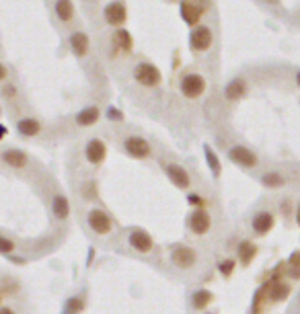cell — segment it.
Here are the masks:
<instances>
[{
	"label": "cell",
	"instance_id": "obj_1",
	"mask_svg": "<svg viewBox=\"0 0 300 314\" xmlns=\"http://www.w3.org/2000/svg\"><path fill=\"white\" fill-rule=\"evenodd\" d=\"M134 80L146 88H153V86H159L161 80H163V74L161 70L150 64V62H140L136 68H134Z\"/></svg>",
	"mask_w": 300,
	"mask_h": 314
},
{
	"label": "cell",
	"instance_id": "obj_2",
	"mask_svg": "<svg viewBox=\"0 0 300 314\" xmlns=\"http://www.w3.org/2000/svg\"><path fill=\"white\" fill-rule=\"evenodd\" d=\"M179 90L185 99H197V97H202L204 90H206V78L202 74H197V72H189L181 78L179 82Z\"/></svg>",
	"mask_w": 300,
	"mask_h": 314
},
{
	"label": "cell",
	"instance_id": "obj_3",
	"mask_svg": "<svg viewBox=\"0 0 300 314\" xmlns=\"http://www.w3.org/2000/svg\"><path fill=\"white\" fill-rule=\"evenodd\" d=\"M86 224H88V228H91L95 234H101V236H105V234H109V232L113 230V222H111L109 214L103 212V209H99V207L88 209V214H86Z\"/></svg>",
	"mask_w": 300,
	"mask_h": 314
},
{
	"label": "cell",
	"instance_id": "obj_4",
	"mask_svg": "<svg viewBox=\"0 0 300 314\" xmlns=\"http://www.w3.org/2000/svg\"><path fill=\"white\" fill-rule=\"evenodd\" d=\"M206 7H208V5H202L199 0H181V5H179V15H181V19H183L189 27H197L199 19H202L204 13H206Z\"/></svg>",
	"mask_w": 300,
	"mask_h": 314
},
{
	"label": "cell",
	"instance_id": "obj_5",
	"mask_svg": "<svg viewBox=\"0 0 300 314\" xmlns=\"http://www.w3.org/2000/svg\"><path fill=\"white\" fill-rule=\"evenodd\" d=\"M212 29L206 27V25H197L191 29V35H189V45L193 51H208L212 47Z\"/></svg>",
	"mask_w": 300,
	"mask_h": 314
},
{
	"label": "cell",
	"instance_id": "obj_6",
	"mask_svg": "<svg viewBox=\"0 0 300 314\" xmlns=\"http://www.w3.org/2000/svg\"><path fill=\"white\" fill-rule=\"evenodd\" d=\"M84 159L93 167L103 165V161L107 159V146H105V142L99 140V138H91L86 142V148H84Z\"/></svg>",
	"mask_w": 300,
	"mask_h": 314
},
{
	"label": "cell",
	"instance_id": "obj_7",
	"mask_svg": "<svg viewBox=\"0 0 300 314\" xmlns=\"http://www.w3.org/2000/svg\"><path fill=\"white\" fill-rule=\"evenodd\" d=\"M103 17H105V23L111 25V27H119L128 21V9L122 0H111V3L103 9Z\"/></svg>",
	"mask_w": 300,
	"mask_h": 314
},
{
	"label": "cell",
	"instance_id": "obj_8",
	"mask_svg": "<svg viewBox=\"0 0 300 314\" xmlns=\"http://www.w3.org/2000/svg\"><path fill=\"white\" fill-rule=\"evenodd\" d=\"M171 261H173V265L179 267V269H191L197 263V253H195V248L181 244V246L173 248Z\"/></svg>",
	"mask_w": 300,
	"mask_h": 314
},
{
	"label": "cell",
	"instance_id": "obj_9",
	"mask_svg": "<svg viewBox=\"0 0 300 314\" xmlns=\"http://www.w3.org/2000/svg\"><path fill=\"white\" fill-rule=\"evenodd\" d=\"M124 150H126V154H130L132 159H138V161L150 156V144L140 136H128L124 140Z\"/></svg>",
	"mask_w": 300,
	"mask_h": 314
},
{
	"label": "cell",
	"instance_id": "obj_10",
	"mask_svg": "<svg viewBox=\"0 0 300 314\" xmlns=\"http://www.w3.org/2000/svg\"><path fill=\"white\" fill-rule=\"evenodd\" d=\"M212 226V218L206 207H195L189 216V228L193 234H206Z\"/></svg>",
	"mask_w": 300,
	"mask_h": 314
},
{
	"label": "cell",
	"instance_id": "obj_11",
	"mask_svg": "<svg viewBox=\"0 0 300 314\" xmlns=\"http://www.w3.org/2000/svg\"><path fill=\"white\" fill-rule=\"evenodd\" d=\"M228 159H230L234 165L245 167V169L257 167V156H255V152H251V150L245 148V146H232V148L228 150Z\"/></svg>",
	"mask_w": 300,
	"mask_h": 314
},
{
	"label": "cell",
	"instance_id": "obj_12",
	"mask_svg": "<svg viewBox=\"0 0 300 314\" xmlns=\"http://www.w3.org/2000/svg\"><path fill=\"white\" fill-rule=\"evenodd\" d=\"M128 242H130V246H132L134 250H138V253H150V250L155 248L153 236H150L146 230H142V228L132 230L130 236H128Z\"/></svg>",
	"mask_w": 300,
	"mask_h": 314
},
{
	"label": "cell",
	"instance_id": "obj_13",
	"mask_svg": "<svg viewBox=\"0 0 300 314\" xmlns=\"http://www.w3.org/2000/svg\"><path fill=\"white\" fill-rule=\"evenodd\" d=\"M165 173H167L169 181H171L175 187H179V189H187V187L191 185V177H189V173H187L181 165H177V163H169V165H165Z\"/></svg>",
	"mask_w": 300,
	"mask_h": 314
},
{
	"label": "cell",
	"instance_id": "obj_14",
	"mask_svg": "<svg viewBox=\"0 0 300 314\" xmlns=\"http://www.w3.org/2000/svg\"><path fill=\"white\" fill-rule=\"evenodd\" d=\"M3 163L11 169H23L29 163V156L21 148H9V150L3 152Z\"/></svg>",
	"mask_w": 300,
	"mask_h": 314
},
{
	"label": "cell",
	"instance_id": "obj_15",
	"mask_svg": "<svg viewBox=\"0 0 300 314\" xmlns=\"http://www.w3.org/2000/svg\"><path fill=\"white\" fill-rule=\"evenodd\" d=\"M68 45L72 49V54L76 58H84L86 56V51H88V45H91V39L84 31H74L68 39Z\"/></svg>",
	"mask_w": 300,
	"mask_h": 314
},
{
	"label": "cell",
	"instance_id": "obj_16",
	"mask_svg": "<svg viewBox=\"0 0 300 314\" xmlns=\"http://www.w3.org/2000/svg\"><path fill=\"white\" fill-rule=\"evenodd\" d=\"M99 117H101V109L95 107V105H91V107H84L82 111L76 113V125L80 128H91L99 121Z\"/></svg>",
	"mask_w": 300,
	"mask_h": 314
},
{
	"label": "cell",
	"instance_id": "obj_17",
	"mask_svg": "<svg viewBox=\"0 0 300 314\" xmlns=\"http://www.w3.org/2000/svg\"><path fill=\"white\" fill-rule=\"evenodd\" d=\"M247 95V82L243 78H232L226 86H224V97L226 101H238Z\"/></svg>",
	"mask_w": 300,
	"mask_h": 314
},
{
	"label": "cell",
	"instance_id": "obj_18",
	"mask_svg": "<svg viewBox=\"0 0 300 314\" xmlns=\"http://www.w3.org/2000/svg\"><path fill=\"white\" fill-rule=\"evenodd\" d=\"M111 43L115 47H119L122 51H126V54L134 49V37L128 29H115L113 35H111Z\"/></svg>",
	"mask_w": 300,
	"mask_h": 314
},
{
	"label": "cell",
	"instance_id": "obj_19",
	"mask_svg": "<svg viewBox=\"0 0 300 314\" xmlns=\"http://www.w3.org/2000/svg\"><path fill=\"white\" fill-rule=\"evenodd\" d=\"M17 132L25 138H33L41 132V123L35 117H23V119L17 121Z\"/></svg>",
	"mask_w": 300,
	"mask_h": 314
},
{
	"label": "cell",
	"instance_id": "obj_20",
	"mask_svg": "<svg viewBox=\"0 0 300 314\" xmlns=\"http://www.w3.org/2000/svg\"><path fill=\"white\" fill-rule=\"evenodd\" d=\"M54 13H56L58 21L70 23V21L74 19V5H72V0H56Z\"/></svg>",
	"mask_w": 300,
	"mask_h": 314
},
{
	"label": "cell",
	"instance_id": "obj_21",
	"mask_svg": "<svg viewBox=\"0 0 300 314\" xmlns=\"http://www.w3.org/2000/svg\"><path fill=\"white\" fill-rule=\"evenodd\" d=\"M52 212L58 220H66L70 216V201L66 195H56L52 199Z\"/></svg>",
	"mask_w": 300,
	"mask_h": 314
},
{
	"label": "cell",
	"instance_id": "obj_22",
	"mask_svg": "<svg viewBox=\"0 0 300 314\" xmlns=\"http://www.w3.org/2000/svg\"><path fill=\"white\" fill-rule=\"evenodd\" d=\"M272 228H274V216L269 212H259L253 218V230L257 234H267Z\"/></svg>",
	"mask_w": 300,
	"mask_h": 314
},
{
	"label": "cell",
	"instance_id": "obj_23",
	"mask_svg": "<svg viewBox=\"0 0 300 314\" xmlns=\"http://www.w3.org/2000/svg\"><path fill=\"white\" fill-rule=\"evenodd\" d=\"M212 300H214L212 292L206 290V288H202V290H195V292H193V296H191V306H193L195 310H206V308L210 306Z\"/></svg>",
	"mask_w": 300,
	"mask_h": 314
},
{
	"label": "cell",
	"instance_id": "obj_24",
	"mask_svg": "<svg viewBox=\"0 0 300 314\" xmlns=\"http://www.w3.org/2000/svg\"><path fill=\"white\" fill-rule=\"evenodd\" d=\"M236 253H238L241 263H243V265H249V263H251V261H253V257L257 255V246H255L251 240H243V242L238 244Z\"/></svg>",
	"mask_w": 300,
	"mask_h": 314
},
{
	"label": "cell",
	"instance_id": "obj_25",
	"mask_svg": "<svg viewBox=\"0 0 300 314\" xmlns=\"http://www.w3.org/2000/svg\"><path fill=\"white\" fill-rule=\"evenodd\" d=\"M204 156H206V163H208V169L212 171V175L218 179L220 175H222V165H220V161H218V154L212 150V146H204Z\"/></svg>",
	"mask_w": 300,
	"mask_h": 314
},
{
	"label": "cell",
	"instance_id": "obj_26",
	"mask_svg": "<svg viewBox=\"0 0 300 314\" xmlns=\"http://www.w3.org/2000/svg\"><path fill=\"white\" fill-rule=\"evenodd\" d=\"M288 294H290V286L280 284V281H272L269 284V300L272 302H282V300L288 298Z\"/></svg>",
	"mask_w": 300,
	"mask_h": 314
},
{
	"label": "cell",
	"instance_id": "obj_27",
	"mask_svg": "<svg viewBox=\"0 0 300 314\" xmlns=\"http://www.w3.org/2000/svg\"><path fill=\"white\" fill-rule=\"evenodd\" d=\"M82 308H84L82 298L72 296V298H68V300H66V304H64V314H80V312H82Z\"/></svg>",
	"mask_w": 300,
	"mask_h": 314
},
{
	"label": "cell",
	"instance_id": "obj_28",
	"mask_svg": "<svg viewBox=\"0 0 300 314\" xmlns=\"http://www.w3.org/2000/svg\"><path fill=\"white\" fill-rule=\"evenodd\" d=\"M261 183H263L265 187H282V185H284V177L278 175V173H265V175L261 177Z\"/></svg>",
	"mask_w": 300,
	"mask_h": 314
},
{
	"label": "cell",
	"instance_id": "obj_29",
	"mask_svg": "<svg viewBox=\"0 0 300 314\" xmlns=\"http://www.w3.org/2000/svg\"><path fill=\"white\" fill-rule=\"evenodd\" d=\"M15 250V240L7 238V236H0V255H11Z\"/></svg>",
	"mask_w": 300,
	"mask_h": 314
},
{
	"label": "cell",
	"instance_id": "obj_30",
	"mask_svg": "<svg viewBox=\"0 0 300 314\" xmlns=\"http://www.w3.org/2000/svg\"><path fill=\"white\" fill-rule=\"evenodd\" d=\"M218 269H220V273L222 275H230L232 273V269H234V259H226V261H222V263L218 265Z\"/></svg>",
	"mask_w": 300,
	"mask_h": 314
},
{
	"label": "cell",
	"instance_id": "obj_31",
	"mask_svg": "<svg viewBox=\"0 0 300 314\" xmlns=\"http://www.w3.org/2000/svg\"><path fill=\"white\" fill-rule=\"evenodd\" d=\"M107 119L109 121H124V113L117 107H109L107 109Z\"/></svg>",
	"mask_w": 300,
	"mask_h": 314
},
{
	"label": "cell",
	"instance_id": "obj_32",
	"mask_svg": "<svg viewBox=\"0 0 300 314\" xmlns=\"http://www.w3.org/2000/svg\"><path fill=\"white\" fill-rule=\"evenodd\" d=\"M3 95H5L7 99H13V97H17V86H15V84H7V86L3 88Z\"/></svg>",
	"mask_w": 300,
	"mask_h": 314
},
{
	"label": "cell",
	"instance_id": "obj_33",
	"mask_svg": "<svg viewBox=\"0 0 300 314\" xmlns=\"http://www.w3.org/2000/svg\"><path fill=\"white\" fill-rule=\"evenodd\" d=\"M187 201H189V203H193L195 207H204V205H202V197H199V195L189 193V195H187Z\"/></svg>",
	"mask_w": 300,
	"mask_h": 314
},
{
	"label": "cell",
	"instance_id": "obj_34",
	"mask_svg": "<svg viewBox=\"0 0 300 314\" xmlns=\"http://www.w3.org/2000/svg\"><path fill=\"white\" fill-rule=\"evenodd\" d=\"M290 265H292V267L300 265V250H296V253H292V255H290Z\"/></svg>",
	"mask_w": 300,
	"mask_h": 314
},
{
	"label": "cell",
	"instance_id": "obj_35",
	"mask_svg": "<svg viewBox=\"0 0 300 314\" xmlns=\"http://www.w3.org/2000/svg\"><path fill=\"white\" fill-rule=\"evenodd\" d=\"M7 76H9V70H7V66L3 62H0V82L7 80Z\"/></svg>",
	"mask_w": 300,
	"mask_h": 314
},
{
	"label": "cell",
	"instance_id": "obj_36",
	"mask_svg": "<svg viewBox=\"0 0 300 314\" xmlns=\"http://www.w3.org/2000/svg\"><path fill=\"white\" fill-rule=\"evenodd\" d=\"M290 275H292L294 279H300V265H296V267H292V271H290Z\"/></svg>",
	"mask_w": 300,
	"mask_h": 314
},
{
	"label": "cell",
	"instance_id": "obj_37",
	"mask_svg": "<svg viewBox=\"0 0 300 314\" xmlns=\"http://www.w3.org/2000/svg\"><path fill=\"white\" fill-rule=\"evenodd\" d=\"M0 314H15V310L9 306H0Z\"/></svg>",
	"mask_w": 300,
	"mask_h": 314
},
{
	"label": "cell",
	"instance_id": "obj_38",
	"mask_svg": "<svg viewBox=\"0 0 300 314\" xmlns=\"http://www.w3.org/2000/svg\"><path fill=\"white\" fill-rule=\"evenodd\" d=\"M11 263H19V265H25L23 257H11Z\"/></svg>",
	"mask_w": 300,
	"mask_h": 314
},
{
	"label": "cell",
	"instance_id": "obj_39",
	"mask_svg": "<svg viewBox=\"0 0 300 314\" xmlns=\"http://www.w3.org/2000/svg\"><path fill=\"white\" fill-rule=\"evenodd\" d=\"M5 136H7V128H5L3 123H0V140H3Z\"/></svg>",
	"mask_w": 300,
	"mask_h": 314
},
{
	"label": "cell",
	"instance_id": "obj_40",
	"mask_svg": "<svg viewBox=\"0 0 300 314\" xmlns=\"http://www.w3.org/2000/svg\"><path fill=\"white\" fill-rule=\"evenodd\" d=\"M296 220H298V224H300V203H298V216H296Z\"/></svg>",
	"mask_w": 300,
	"mask_h": 314
},
{
	"label": "cell",
	"instance_id": "obj_41",
	"mask_svg": "<svg viewBox=\"0 0 300 314\" xmlns=\"http://www.w3.org/2000/svg\"><path fill=\"white\" fill-rule=\"evenodd\" d=\"M296 82H298V86H300V70H298V74H296Z\"/></svg>",
	"mask_w": 300,
	"mask_h": 314
}]
</instances>
